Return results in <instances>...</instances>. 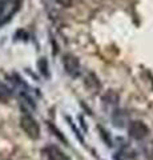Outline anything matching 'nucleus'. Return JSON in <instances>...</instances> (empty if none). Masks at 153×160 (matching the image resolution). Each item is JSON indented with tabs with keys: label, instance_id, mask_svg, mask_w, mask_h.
<instances>
[{
	"label": "nucleus",
	"instance_id": "nucleus-1",
	"mask_svg": "<svg viewBox=\"0 0 153 160\" xmlns=\"http://www.w3.org/2000/svg\"><path fill=\"white\" fill-rule=\"evenodd\" d=\"M20 127L24 132L27 133L28 138L31 139H39L40 138V126H39L37 120L31 116L29 113H24L20 119Z\"/></svg>",
	"mask_w": 153,
	"mask_h": 160
},
{
	"label": "nucleus",
	"instance_id": "nucleus-2",
	"mask_svg": "<svg viewBox=\"0 0 153 160\" xmlns=\"http://www.w3.org/2000/svg\"><path fill=\"white\" fill-rule=\"evenodd\" d=\"M63 64L65 72L72 78H77L80 75V62L72 53H65L63 56Z\"/></svg>",
	"mask_w": 153,
	"mask_h": 160
},
{
	"label": "nucleus",
	"instance_id": "nucleus-3",
	"mask_svg": "<svg viewBox=\"0 0 153 160\" xmlns=\"http://www.w3.org/2000/svg\"><path fill=\"white\" fill-rule=\"evenodd\" d=\"M128 133H129V136L135 140H141L148 136V133H149V128L148 126L141 122V120H135V122H132L129 124V127H128Z\"/></svg>",
	"mask_w": 153,
	"mask_h": 160
},
{
	"label": "nucleus",
	"instance_id": "nucleus-4",
	"mask_svg": "<svg viewBox=\"0 0 153 160\" xmlns=\"http://www.w3.org/2000/svg\"><path fill=\"white\" fill-rule=\"evenodd\" d=\"M43 153L47 160H71L63 149H60L57 146H53V144L47 146L43 149Z\"/></svg>",
	"mask_w": 153,
	"mask_h": 160
},
{
	"label": "nucleus",
	"instance_id": "nucleus-5",
	"mask_svg": "<svg viewBox=\"0 0 153 160\" xmlns=\"http://www.w3.org/2000/svg\"><path fill=\"white\" fill-rule=\"evenodd\" d=\"M84 86L89 92H96L100 89V82H98L95 73H88L84 79Z\"/></svg>",
	"mask_w": 153,
	"mask_h": 160
},
{
	"label": "nucleus",
	"instance_id": "nucleus-6",
	"mask_svg": "<svg viewBox=\"0 0 153 160\" xmlns=\"http://www.w3.org/2000/svg\"><path fill=\"white\" fill-rule=\"evenodd\" d=\"M13 96V91L11 87H8L6 83L0 82V102L2 103H7L12 99Z\"/></svg>",
	"mask_w": 153,
	"mask_h": 160
},
{
	"label": "nucleus",
	"instance_id": "nucleus-7",
	"mask_svg": "<svg viewBox=\"0 0 153 160\" xmlns=\"http://www.w3.org/2000/svg\"><path fill=\"white\" fill-rule=\"evenodd\" d=\"M103 102L111 107H116L118 104V95L111 89V91H108L104 96H103Z\"/></svg>",
	"mask_w": 153,
	"mask_h": 160
},
{
	"label": "nucleus",
	"instance_id": "nucleus-8",
	"mask_svg": "<svg viewBox=\"0 0 153 160\" xmlns=\"http://www.w3.org/2000/svg\"><path fill=\"white\" fill-rule=\"evenodd\" d=\"M112 120L117 127H124V124L128 122V116L122 111H113Z\"/></svg>",
	"mask_w": 153,
	"mask_h": 160
},
{
	"label": "nucleus",
	"instance_id": "nucleus-9",
	"mask_svg": "<svg viewBox=\"0 0 153 160\" xmlns=\"http://www.w3.org/2000/svg\"><path fill=\"white\" fill-rule=\"evenodd\" d=\"M37 66H39V68H40V72H41L45 78H48L49 73H48V64H47V60L44 59V58H41V60L37 63Z\"/></svg>",
	"mask_w": 153,
	"mask_h": 160
},
{
	"label": "nucleus",
	"instance_id": "nucleus-10",
	"mask_svg": "<svg viewBox=\"0 0 153 160\" xmlns=\"http://www.w3.org/2000/svg\"><path fill=\"white\" fill-rule=\"evenodd\" d=\"M55 2L63 7H71L72 6V0H55Z\"/></svg>",
	"mask_w": 153,
	"mask_h": 160
}]
</instances>
